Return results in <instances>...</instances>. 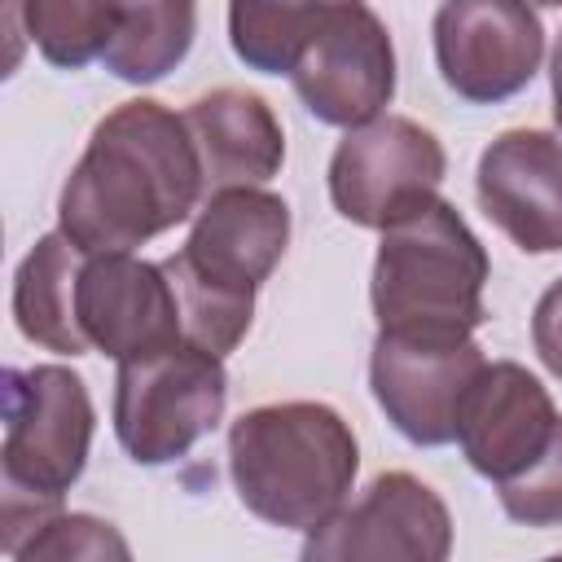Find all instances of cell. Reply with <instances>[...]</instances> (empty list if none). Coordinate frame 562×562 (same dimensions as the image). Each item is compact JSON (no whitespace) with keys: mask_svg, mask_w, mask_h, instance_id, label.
<instances>
[{"mask_svg":"<svg viewBox=\"0 0 562 562\" xmlns=\"http://www.w3.org/2000/svg\"><path fill=\"white\" fill-rule=\"evenodd\" d=\"M206 193L184 114L136 97L110 110L57 198V228L83 255L136 250L184 224Z\"/></svg>","mask_w":562,"mask_h":562,"instance_id":"cell-1","label":"cell"},{"mask_svg":"<svg viewBox=\"0 0 562 562\" xmlns=\"http://www.w3.org/2000/svg\"><path fill=\"white\" fill-rule=\"evenodd\" d=\"M285 246L290 206L281 193H268L263 184L206 193L184 246L162 259L180 299L184 338L228 356L246 338L255 294L281 263Z\"/></svg>","mask_w":562,"mask_h":562,"instance_id":"cell-2","label":"cell"},{"mask_svg":"<svg viewBox=\"0 0 562 562\" xmlns=\"http://www.w3.org/2000/svg\"><path fill=\"white\" fill-rule=\"evenodd\" d=\"M360 470V443L338 408L321 400L259 404L228 430V474L237 501L290 531L325 527Z\"/></svg>","mask_w":562,"mask_h":562,"instance_id":"cell-3","label":"cell"},{"mask_svg":"<svg viewBox=\"0 0 562 562\" xmlns=\"http://www.w3.org/2000/svg\"><path fill=\"white\" fill-rule=\"evenodd\" d=\"M492 277L483 241L439 193L391 220L378 241L369 303L378 329L404 338H470L483 325Z\"/></svg>","mask_w":562,"mask_h":562,"instance_id":"cell-4","label":"cell"},{"mask_svg":"<svg viewBox=\"0 0 562 562\" xmlns=\"http://www.w3.org/2000/svg\"><path fill=\"white\" fill-rule=\"evenodd\" d=\"M228 404L224 356L176 342L114 373V435L136 465H167L189 457V448L211 435Z\"/></svg>","mask_w":562,"mask_h":562,"instance_id":"cell-5","label":"cell"},{"mask_svg":"<svg viewBox=\"0 0 562 562\" xmlns=\"http://www.w3.org/2000/svg\"><path fill=\"white\" fill-rule=\"evenodd\" d=\"M92 430V395L75 369H4V496L61 505L88 465Z\"/></svg>","mask_w":562,"mask_h":562,"instance_id":"cell-6","label":"cell"},{"mask_svg":"<svg viewBox=\"0 0 562 562\" xmlns=\"http://www.w3.org/2000/svg\"><path fill=\"white\" fill-rule=\"evenodd\" d=\"M448 154L430 127L404 114H378L347 127L329 158V202L360 228H386L439 193Z\"/></svg>","mask_w":562,"mask_h":562,"instance_id":"cell-7","label":"cell"},{"mask_svg":"<svg viewBox=\"0 0 562 562\" xmlns=\"http://www.w3.org/2000/svg\"><path fill=\"white\" fill-rule=\"evenodd\" d=\"M430 35L443 83L470 105L518 97L544 57V26L527 0H443Z\"/></svg>","mask_w":562,"mask_h":562,"instance_id":"cell-8","label":"cell"},{"mask_svg":"<svg viewBox=\"0 0 562 562\" xmlns=\"http://www.w3.org/2000/svg\"><path fill=\"white\" fill-rule=\"evenodd\" d=\"M452 553V514L443 496L408 470L378 474L360 501L307 531V562H443Z\"/></svg>","mask_w":562,"mask_h":562,"instance_id":"cell-9","label":"cell"},{"mask_svg":"<svg viewBox=\"0 0 562 562\" xmlns=\"http://www.w3.org/2000/svg\"><path fill=\"white\" fill-rule=\"evenodd\" d=\"M474 338H404L378 329L369 356V386L386 422L417 448H443L457 439V408L474 373L483 369Z\"/></svg>","mask_w":562,"mask_h":562,"instance_id":"cell-10","label":"cell"},{"mask_svg":"<svg viewBox=\"0 0 562 562\" xmlns=\"http://www.w3.org/2000/svg\"><path fill=\"white\" fill-rule=\"evenodd\" d=\"M290 83L316 123L360 127L378 119L395 97V48L382 18L364 0L334 13L290 66Z\"/></svg>","mask_w":562,"mask_h":562,"instance_id":"cell-11","label":"cell"},{"mask_svg":"<svg viewBox=\"0 0 562 562\" xmlns=\"http://www.w3.org/2000/svg\"><path fill=\"white\" fill-rule=\"evenodd\" d=\"M75 312H79V329L88 347L110 356L114 364L189 342L167 268L136 259L132 250L83 255L79 285H75Z\"/></svg>","mask_w":562,"mask_h":562,"instance_id":"cell-12","label":"cell"},{"mask_svg":"<svg viewBox=\"0 0 562 562\" xmlns=\"http://www.w3.org/2000/svg\"><path fill=\"white\" fill-rule=\"evenodd\" d=\"M553 395L514 360H492L474 373L457 408V443L474 474L496 487L544 457L558 430Z\"/></svg>","mask_w":562,"mask_h":562,"instance_id":"cell-13","label":"cell"},{"mask_svg":"<svg viewBox=\"0 0 562 562\" xmlns=\"http://www.w3.org/2000/svg\"><path fill=\"white\" fill-rule=\"evenodd\" d=\"M483 215L527 255L562 250V140L536 127L501 132L474 171Z\"/></svg>","mask_w":562,"mask_h":562,"instance_id":"cell-14","label":"cell"},{"mask_svg":"<svg viewBox=\"0 0 562 562\" xmlns=\"http://www.w3.org/2000/svg\"><path fill=\"white\" fill-rule=\"evenodd\" d=\"M184 123L193 132L206 193L233 184H268L285 162V132L272 105L246 88H215L189 101Z\"/></svg>","mask_w":562,"mask_h":562,"instance_id":"cell-15","label":"cell"},{"mask_svg":"<svg viewBox=\"0 0 562 562\" xmlns=\"http://www.w3.org/2000/svg\"><path fill=\"white\" fill-rule=\"evenodd\" d=\"M83 250L57 228L44 233L31 255L18 263L13 277V321L18 334L35 347H48L57 356H88V338L79 329L75 312V285H79Z\"/></svg>","mask_w":562,"mask_h":562,"instance_id":"cell-16","label":"cell"},{"mask_svg":"<svg viewBox=\"0 0 562 562\" xmlns=\"http://www.w3.org/2000/svg\"><path fill=\"white\" fill-rule=\"evenodd\" d=\"M198 35V0H110L105 70L123 83H158Z\"/></svg>","mask_w":562,"mask_h":562,"instance_id":"cell-17","label":"cell"},{"mask_svg":"<svg viewBox=\"0 0 562 562\" xmlns=\"http://www.w3.org/2000/svg\"><path fill=\"white\" fill-rule=\"evenodd\" d=\"M360 0H228V44L259 75H290L334 13Z\"/></svg>","mask_w":562,"mask_h":562,"instance_id":"cell-18","label":"cell"},{"mask_svg":"<svg viewBox=\"0 0 562 562\" xmlns=\"http://www.w3.org/2000/svg\"><path fill=\"white\" fill-rule=\"evenodd\" d=\"M26 40L57 70L101 61L110 44V0H13Z\"/></svg>","mask_w":562,"mask_h":562,"instance_id":"cell-19","label":"cell"},{"mask_svg":"<svg viewBox=\"0 0 562 562\" xmlns=\"http://www.w3.org/2000/svg\"><path fill=\"white\" fill-rule=\"evenodd\" d=\"M18 558H57V562H66V558H132V549L105 518L57 509L40 522L35 536H26Z\"/></svg>","mask_w":562,"mask_h":562,"instance_id":"cell-20","label":"cell"},{"mask_svg":"<svg viewBox=\"0 0 562 562\" xmlns=\"http://www.w3.org/2000/svg\"><path fill=\"white\" fill-rule=\"evenodd\" d=\"M501 509L527 527H562V422L544 457L518 479L501 483Z\"/></svg>","mask_w":562,"mask_h":562,"instance_id":"cell-21","label":"cell"},{"mask_svg":"<svg viewBox=\"0 0 562 562\" xmlns=\"http://www.w3.org/2000/svg\"><path fill=\"white\" fill-rule=\"evenodd\" d=\"M531 347H536L540 364L562 382V277L536 299V312H531Z\"/></svg>","mask_w":562,"mask_h":562,"instance_id":"cell-22","label":"cell"},{"mask_svg":"<svg viewBox=\"0 0 562 562\" xmlns=\"http://www.w3.org/2000/svg\"><path fill=\"white\" fill-rule=\"evenodd\" d=\"M549 88H553V123L562 127V31H558V44L549 57Z\"/></svg>","mask_w":562,"mask_h":562,"instance_id":"cell-23","label":"cell"},{"mask_svg":"<svg viewBox=\"0 0 562 562\" xmlns=\"http://www.w3.org/2000/svg\"><path fill=\"white\" fill-rule=\"evenodd\" d=\"M527 4H540V9H558L562 0H527Z\"/></svg>","mask_w":562,"mask_h":562,"instance_id":"cell-24","label":"cell"}]
</instances>
